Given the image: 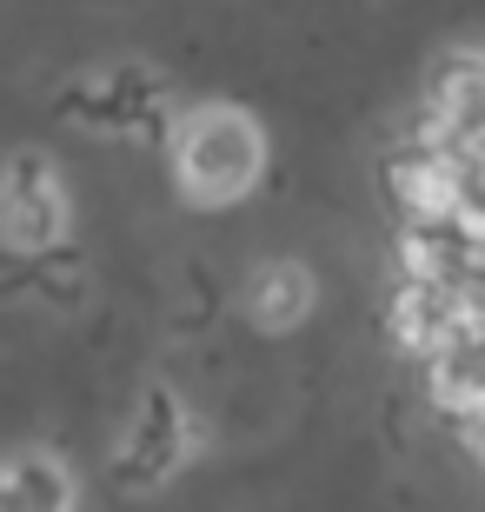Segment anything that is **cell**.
I'll use <instances>...</instances> for the list:
<instances>
[{"label":"cell","mask_w":485,"mask_h":512,"mask_svg":"<svg viewBox=\"0 0 485 512\" xmlns=\"http://www.w3.org/2000/svg\"><path fill=\"white\" fill-rule=\"evenodd\" d=\"M74 227V193L47 153H14L0 167V247L47 253Z\"/></svg>","instance_id":"obj_3"},{"label":"cell","mask_w":485,"mask_h":512,"mask_svg":"<svg viewBox=\"0 0 485 512\" xmlns=\"http://www.w3.org/2000/svg\"><path fill=\"white\" fill-rule=\"evenodd\" d=\"M193 439H200V433H193L187 406L167 399V393H147V406H140V419H133L127 446H120V459H113V479L133 486V493H153L160 479H173L180 466H187Z\"/></svg>","instance_id":"obj_4"},{"label":"cell","mask_w":485,"mask_h":512,"mask_svg":"<svg viewBox=\"0 0 485 512\" xmlns=\"http://www.w3.org/2000/svg\"><path fill=\"white\" fill-rule=\"evenodd\" d=\"M167 160L187 207H240L266 180V127L233 100H206L173 120Z\"/></svg>","instance_id":"obj_2"},{"label":"cell","mask_w":485,"mask_h":512,"mask_svg":"<svg viewBox=\"0 0 485 512\" xmlns=\"http://www.w3.org/2000/svg\"><path fill=\"white\" fill-rule=\"evenodd\" d=\"M0 512H74V473L47 453H14L0 466Z\"/></svg>","instance_id":"obj_6"},{"label":"cell","mask_w":485,"mask_h":512,"mask_svg":"<svg viewBox=\"0 0 485 512\" xmlns=\"http://www.w3.org/2000/svg\"><path fill=\"white\" fill-rule=\"evenodd\" d=\"M392 340L485 459V47L432 67L392 160Z\"/></svg>","instance_id":"obj_1"},{"label":"cell","mask_w":485,"mask_h":512,"mask_svg":"<svg viewBox=\"0 0 485 512\" xmlns=\"http://www.w3.org/2000/svg\"><path fill=\"white\" fill-rule=\"evenodd\" d=\"M246 320L260 326V333H293L319 300V280L306 260H260L253 266V280H246Z\"/></svg>","instance_id":"obj_5"}]
</instances>
